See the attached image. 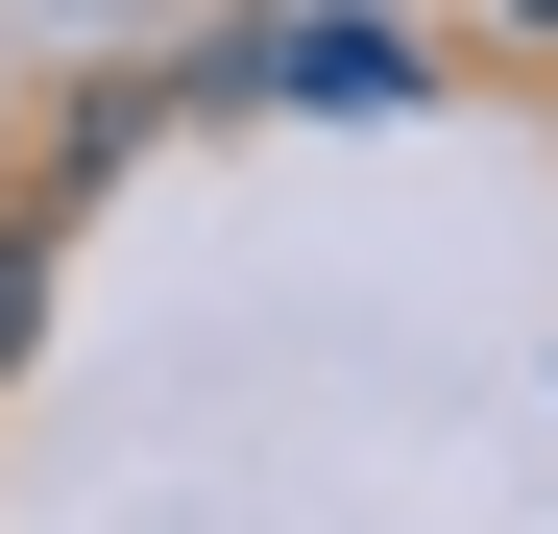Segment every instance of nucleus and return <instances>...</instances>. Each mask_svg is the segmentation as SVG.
Returning a JSON list of instances; mask_svg holds the SVG:
<instances>
[{
  "label": "nucleus",
  "mask_w": 558,
  "mask_h": 534,
  "mask_svg": "<svg viewBox=\"0 0 558 534\" xmlns=\"http://www.w3.org/2000/svg\"><path fill=\"white\" fill-rule=\"evenodd\" d=\"M510 25H558V0H510Z\"/></svg>",
  "instance_id": "nucleus-1"
}]
</instances>
